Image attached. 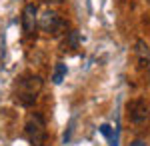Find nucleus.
<instances>
[{
    "label": "nucleus",
    "mask_w": 150,
    "mask_h": 146,
    "mask_svg": "<svg viewBox=\"0 0 150 146\" xmlns=\"http://www.w3.org/2000/svg\"><path fill=\"white\" fill-rule=\"evenodd\" d=\"M80 44V34L76 32V30H70L66 32V38H64V50H74V48H78Z\"/></svg>",
    "instance_id": "obj_7"
},
{
    "label": "nucleus",
    "mask_w": 150,
    "mask_h": 146,
    "mask_svg": "<svg viewBox=\"0 0 150 146\" xmlns=\"http://www.w3.org/2000/svg\"><path fill=\"white\" fill-rule=\"evenodd\" d=\"M38 26V8L34 4H26L22 10V28L26 34H32Z\"/></svg>",
    "instance_id": "obj_5"
},
{
    "label": "nucleus",
    "mask_w": 150,
    "mask_h": 146,
    "mask_svg": "<svg viewBox=\"0 0 150 146\" xmlns=\"http://www.w3.org/2000/svg\"><path fill=\"white\" fill-rule=\"evenodd\" d=\"M46 6H58V4H62V0H42Z\"/></svg>",
    "instance_id": "obj_10"
},
{
    "label": "nucleus",
    "mask_w": 150,
    "mask_h": 146,
    "mask_svg": "<svg viewBox=\"0 0 150 146\" xmlns=\"http://www.w3.org/2000/svg\"><path fill=\"white\" fill-rule=\"evenodd\" d=\"M126 110H128V118H130V122H132V124L142 126V124L148 122L150 110H148V104H146L144 100H132V102H128Z\"/></svg>",
    "instance_id": "obj_4"
},
{
    "label": "nucleus",
    "mask_w": 150,
    "mask_h": 146,
    "mask_svg": "<svg viewBox=\"0 0 150 146\" xmlns=\"http://www.w3.org/2000/svg\"><path fill=\"white\" fill-rule=\"evenodd\" d=\"M98 130H100V134H104L108 140H112L114 132H112V126H110V124H100V128H98Z\"/></svg>",
    "instance_id": "obj_9"
},
{
    "label": "nucleus",
    "mask_w": 150,
    "mask_h": 146,
    "mask_svg": "<svg viewBox=\"0 0 150 146\" xmlns=\"http://www.w3.org/2000/svg\"><path fill=\"white\" fill-rule=\"evenodd\" d=\"M134 52H136V58H138V64L140 66H146L150 62V46L144 42V40H136V48H134Z\"/></svg>",
    "instance_id": "obj_6"
},
{
    "label": "nucleus",
    "mask_w": 150,
    "mask_h": 146,
    "mask_svg": "<svg viewBox=\"0 0 150 146\" xmlns=\"http://www.w3.org/2000/svg\"><path fill=\"white\" fill-rule=\"evenodd\" d=\"M66 72H68L66 64H64V62H58L56 66H54V72H52V82H54V84H60V82L64 80V76H66Z\"/></svg>",
    "instance_id": "obj_8"
},
{
    "label": "nucleus",
    "mask_w": 150,
    "mask_h": 146,
    "mask_svg": "<svg viewBox=\"0 0 150 146\" xmlns=\"http://www.w3.org/2000/svg\"><path fill=\"white\" fill-rule=\"evenodd\" d=\"M130 146H148V142H146V140H142V138H138V140H134Z\"/></svg>",
    "instance_id": "obj_11"
},
{
    "label": "nucleus",
    "mask_w": 150,
    "mask_h": 146,
    "mask_svg": "<svg viewBox=\"0 0 150 146\" xmlns=\"http://www.w3.org/2000/svg\"><path fill=\"white\" fill-rule=\"evenodd\" d=\"M24 132H26V138L32 146H46L48 140V132H46V122L42 118V114H30L26 118V124H24Z\"/></svg>",
    "instance_id": "obj_2"
},
{
    "label": "nucleus",
    "mask_w": 150,
    "mask_h": 146,
    "mask_svg": "<svg viewBox=\"0 0 150 146\" xmlns=\"http://www.w3.org/2000/svg\"><path fill=\"white\" fill-rule=\"evenodd\" d=\"M42 78L36 76V74H24L22 78L16 82V90H14V96L16 100L20 102L22 106H32L42 90Z\"/></svg>",
    "instance_id": "obj_1"
},
{
    "label": "nucleus",
    "mask_w": 150,
    "mask_h": 146,
    "mask_svg": "<svg viewBox=\"0 0 150 146\" xmlns=\"http://www.w3.org/2000/svg\"><path fill=\"white\" fill-rule=\"evenodd\" d=\"M148 80H150V74H148Z\"/></svg>",
    "instance_id": "obj_12"
},
{
    "label": "nucleus",
    "mask_w": 150,
    "mask_h": 146,
    "mask_svg": "<svg viewBox=\"0 0 150 146\" xmlns=\"http://www.w3.org/2000/svg\"><path fill=\"white\" fill-rule=\"evenodd\" d=\"M38 26L44 32L52 34V36H60V34H64V30H66V22L52 10H46L42 16H38Z\"/></svg>",
    "instance_id": "obj_3"
}]
</instances>
